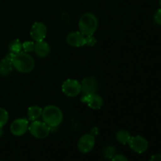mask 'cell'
I'll use <instances>...</instances> for the list:
<instances>
[{"mask_svg": "<svg viewBox=\"0 0 161 161\" xmlns=\"http://www.w3.org/2000/svg\"><path fill=\"white\" fill-rule=\"evenodd\" d=\"M11 63L13 67L21 73H29L35 68L34 58L25 52L14 53Z\"/></svg>", "mask_w": 161, "mask_h": 161, "instance_id": "1", "label": "cell"}, {"mask_svg": "<svg viewBox=\"0 0 161 161\" xmlns=\"http://www.w3.org/2000/svg\"><path fill=\"white\" fill-rule=\"evenodd\" d=\"M42 120L50 128L57 127L63 120V113L58 107L55 105H47L42 109Z\"/></svg>", "mask_w": 161, "mask_h": 161, "instance_id": "2", "label": "cell"}, {"mask_svg": "<svg viewBox=\"0 0 161 161\" xmlns=\"http://www.w3.org/2000/svg\"><path fill=\"white\" fill-rule=\"evenodd\" d=\"M98 20L96 16L91 13H86L81 16L79 20V29L85 36H92L97 31Z\"/></svg>", "mask_w": 161, "mask_h": 161, "instance_id": "3", "label": "cell"}, {"mask_svg": "<svg viewBox=\"0 0 161 161\" xmlns=\"http://www.w3.org/2000/svg\"><path fill=\"white\" fill-rule=\"evenodd\" d=\"M28 130L31 135L36 138L44 139L50 135V127L43 121L35 120L29 125Z\"/></svg>", "mask_w": 161, "mask_h": 161, "instance_id": "4", "label": "cell"}, {"mask_svg": "<svg viewBox=\"0 0 161 161\" xmlns=\"http://www.w3.org/2000/svg\"><path fill=\"white\" fill-rule=\"evenodd\" d=\"M63 93L68 97H76L81 91V83L74 79H68L63 83L61 86Z\"/></svg>", "mask_w": 161, "mask_h": 161, "instance_id": "5", "label": "cell"}, {"mask_svg": "<svg viewBox=\"0 0 161 161\" xmlns=\"http://www.w3.org/2000/svg\"><path fill=\"white\" fill-rule=\"evenodd\" d=\"M128 145L134 152L139 154L146 152L149 147V142H148L147 140L144 137L140 136V135L131 137L130 141H129Z\"/></svg>", "mask_w": 161, "mask_h": 161, "instance_id": "6", "label": "cell"}, {"mask_svg": "<svg viewBox=\"0 0 161 161\" xmlns=\"http://www.w3.org/2000/svg\"><path fill=\"white\" fill-rule=\"evenodd\" d=\"M95 146V138L91 134L83 135L78 142V149L83 153H88Z\"/></svg>", "mask_w": 161, "mask_h": 161, "instance_id": "7", "label": "cell"}, {"mask_svg": "<svg viewBox=\"0 0 161 161\" xmlns=\"http://www.w3.org/2000/svg\"><path fill=\"white\" fill-rule=\"evenodd\" d=\"M29 127V123L28 119L25 118H20L17 119L10 125V131L14 136H21L25 135L28 130Z\"/></svg>", "mask_w": 161, "mask_h": 161, "instance_id": "8", "label": "cell"}, {"mask_svg": "<svg viewBox=\"0 0 161 161\" xmlns=\"http://www.w3.org/2000/svg\"><path fill=\"white\" fill-rule=\"evenodd\" d=\"M47 34V28L42 22H36L31 26L30 35L36 42L44 40Z\"/></svg>", "mask_w": 161, "mask_h": 161, "instance_id": "9", "label": "cell"}, {"mask_svg": "<svg viewBox=\"0 0 161 161\" xmlns=\"http://www.w3.org/2000/svg\"><path fill=\"white\" fill-rule=\"evenodd\" d=\"M81 101L93 109H99L103 105V99L96 93L91 94H83L81 97Z\"/></svg>", "mask_w": 161, "mask_h": 161, "instance_id": "10", "label": "cell"}, {"mask_svg": "<svg viewBox=\"0 0 161 161\" xmlns=\"http://www.w3.org/2000/svg\"><path fill=\"white\" fill-rule=\"evenodd\" d=\"M66 42L71 47H81L86 45L85 36L80 31H73L69 33L66 37Z\"/></svg>", "mask_w": 161, "mask_h": 161, "instance_id": "11", "label": "cell"}, {"mask_svg": "<svg viewBox=\"0 0 161 161\" xmlns=\"http://www.w3.org/2000/svg\"><path fill=\"white\" fill-rule=\"evenodd\" d=\"M97 90V80L94 77H86L82 80L81 91L83 94H91L96 93Z\"/></svg>", "mask_w": 161, "mask_h": 161, "instance_id": "12", "label": "cell"}, {"mask_svg": "<svg viewBox=\"0 0 161 161\" xmlns=\"http://www.w3.org/2000/svg\"><path fill=\"white\" fill-rule=\"evenodd\" d=\"M34 51L36 52V55L39 58H47L50 53V47L44 40L36 42Z\"/></svg>", "mask_w": 161, "mask_h": 161, "instance_id": "13", "label": "cell"}, {"mask_svg": "<svg viewBox=\"0 0 161 161\" xmlns=\"http://www.w3.org/2000/svg\"><path fill=\"white\" fill-rule=\"evenodd\" d=\"M12 63L8 61L6 58L2 59L0 61V75L2 76H8L13 72Z\"/></svg>", "mask_w": 161, "mask_h": 161, "instance_id": "14", "label": "cell"}, {"mask_svg": "<svg viewBox=\"0 0 161 161\" xmlns=\"http://www.w3.org/2000/svg\"><path fill=\"white\" fill-rule=\"evenodd\" d=\"M42 108L38 105L31 106L28 110V118L29 120H37L40 116H42Z\"/></svg>", "mask_w": 161, "mask_h": 161, "instance_id": "15", "label": "cell"}, {"mask_svg": "<svg viewBox=\"0 0 161 161\" xmlns=\"http://www.w3.org/2000/svg\"><path fill=\"white\" fill-rule=\"evenodd\" d=\"M116 138L119 143L122 145H127L128 144L131 136H130V134L128 130H120L116 133Z\"/></svg>", "mask_w": 161, "mask_h": 161, "instance_id": "16", "label": "cell"}, {"mask_svg": "<svg viewBox=\"0 0 161 161\" xmlns=\"http://www.w3.org/2000/svg\"><path fill=\"white\" fill-rule=\"evenodd\" d=\"M9 49L10 53H18L22 50V43L19 39H14L9 42Z\"/></svg>", "mask_w": 161, "mask_h": 161, "instance_id": "17", "label": "cell"}, {"mask_svg": "<svg viewBox=\"0 0 161 161\" xmlns=\"http://www.w3.org/2000/svg\"><path fill=\"white\" fill-rule=\"evenodd\" d=\"M116 149L114 146H107L104 149L103 154L104 157L107 159H113L115 155H116Z\"/></svg>", "mask_w": 161, "mask_h": 161, "instance_id": "18", "label": "cell"}, {"mask_svg": "<svg viewBox=\"0 0 161 161\" xmlns=\"http://www.w3.org/2000/svg\"><path fill=\"white\" fill-rule=\"evenodd\" d=\"M9 120V114L5 108L0 107V126L4 127Z\"/></svg>", "mask_w": 161, "mask_h": 161, "instance_id": "19", "label": "cell"}, {"mask_svg": "<svg viewBox=\"0 0 161 161\" xmlns=\"http://www.w3.org/2000/svg\"><path fill=\"white\" fill-rule=\"evenodd\" d=\"M35 42L32 41H25L22 43V50L25 53H29V52L34 51Z\"/></svg>", "mask_w": 161, "mask_h": 161, "instance_id": "20", "label": "cell"}, {"mask_svg": "<svg viewBox=\"0 0 161 161\" xmlns=\"http://www.w3.org/2000/svg\"><path fill=\"white\" fill-rule=\"evenodd\" d=\"M85 39H86V45L89 46V47H93V46L95 45L96 42H97V39H95L94 35H92V36H85Z\"/></svg>", "mask_w": 161, "mask_h": 161, "instance_id": "21", "label": "cell"}, {"mask_svg": "<svg viewBox=\"0 0 161 161\" xmlns=\"http://www.w3.org/2000/svg\"><path fill=\"white\" fill-rule=\"evenodd\" d=\"M154 21L157 25H161V8L156 12L154 15Z\"/></svg>", "mask_w": 161, "mask_h": 161, "instance_id": "22", "label": "cell"}, {"mask_svg": "<svg viewBox=\"0 0 161 161\" xmlns=\"http://www.w3.org/2000/svg\"><path fill=\"white\" fill-rule=\"evenodd\" d=\"M112 161H129L127 157L121 154H116L112 159Z\"/></svg>", "mask_w": 161, "mask_h": 161, "instance_id": "23", "label": "cell"}, {"mask_svg": "<svg viewBox=\"0 0 161 161\" xmlns=\"http://www.w3.org/2000/svg\"><path fill=\"white\" fill-rule=\"evenodd\" d=\"M149 161H161V154H155L151 157Z\"/></svg>", "mask_w": 161, "mask_h": 161, "instance_id": "24", "label": "cell"}, {"mask_svg": "<svg viewBox=\"0 0 161 161\" xmlns=\"http://www.w3.org/2000/svg\"><path fill=\"white\" fill-rule=\"evenodd\" d=\"M3 133H4V131H3V127L0 126V138H1L2 137H3Z\"/></svg>", "mask_w": 161, "mask_h": 161, "instance_id": "25", "label": "cell"}, {"mask_svg": "<svg viewBox=\"0 0 161 161\" xmlns=\"http://www.w3.org/2000/svg\"><path fill=\"white\" fill-rule=\"evenodd\" d=\"M159 3H160V7H161V0H159Z\"/></svg>", "mask_w": 161, "mask_h": 161, "instance_id": "26", "label": "cell"}, {"mask_svg": "<svg viewBox=\"0 0 161 161\" xmlns=\"http://www.w3.org/2000/svg\"><path fill=\"white\" fill-rule=\"evenodd\" d=\"M0 161H5V160H0Z\"/></svg>", "mask_w": 161, "mask_h": 161, "instance_id": "27", "label": "cell"}]
</instances>
